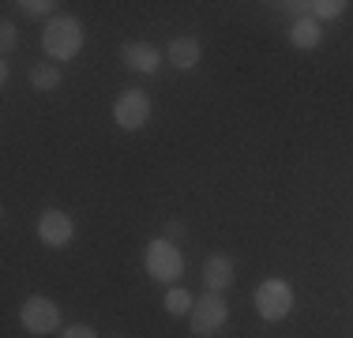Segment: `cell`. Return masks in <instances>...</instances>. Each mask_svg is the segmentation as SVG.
Here are the masks:
<instances>
[{
    "instance_id": "obj_16",
    "label": "cell",
    "mask_w": 353,
    "mask_h": 338,
    "mask_svg": "<svg viewBox=\"0 0 353 338\" xmlns=\"http://www.w3.org/2000/svg\"><path fill=\"white\" fill-rule=\"evenodd\" d=\"M15 41H19V30H15V23H0V46H4V53H12Z\"/></svg>"
},
{
    "instance_id": "obj_5",
    "label": "cell",
    "mask_w": 353,
    "mask_h": 338,
    "mask_svg": "<svg viewBox=\"0 0 353 338\" xmlns=\"http://www.w3.org/2000/svg\"><path fill=\"white\" fill-rule=\"evenodd\" d=\"M225 319H230L225 293H203V297L196 301V308H192V316H188V327H192V335L211 338L225 327Z\"/></svg>"
},
{
    "instance_id": "obj_7",
    "label": "cell",
    "mask_w": 353,
    "mask_h": 338,
    "mask_svg": "<svg viewBox=\"0 0 353 338\" xmlns=\"http://www.w3.org/2000/svg\"><path fill=\"white\" fill-rule=\"evenodd\" d=\"M72 237H75V222L64 215V210H57V207L41 210V218H38V241L41 244L64 248V244H72Z\"/></svg>"
},
{
    "instance_id": "obj_15",
    "label": "cell",
    "mask_w": 353,
    "mask_h": 338,
    "mask_svg": "<svg viewBox=\"0 0 353 338\" xmlns=\"http://www.w3.org/2000/svg\"><path fill=\"white\" fill-rule=\"evenodd\" d=\"M23 15H30V19H41V15H49V19H53V0H23Z\"/></svg>"
},
{
    "instance_id": "obj_1",
    "label": "cell",
    "mask_w": 353,
    "mask_h": 338,
    "mask_svg": "<svg viewBox=\"0 0 353 338\" xmlns=\"http://www.w3.org/2000/svg\"><path fill=\"white\" fill-rule=\"evenodd\" d=\"M41 49L53 57L57 64L61 61H75L83 53V23L75 15H53L41 30Z\"/></svg>"
},
{
    "instance_id": "obj_14",
    "label": "cell",
    "mask_w": 353,
    "mask_h": 338,
    "mask_svg": "<svg viewBox=\"0 0 353 338\" xmlns=\"http://www.w3.org/2000/svg\"><path fill=\"white\" fill-rule=\"evenodd\" d=\"M30 87H34V90H57V87H61V68L34 64V68H30Z\"/></svg>"
},
{
    "instance_id": "obj_8",
    "label": "cell",
    "mask_w": 353,
    "mask_h": 338,
    "mask_svg": "<svg viewBox=\"0 0 353 338\" xmlns=\"http://www.w3.org/2000/svg\"><path fill=\"white\" fill-rule=\"evenodd\" d=\"M121 61H124V68H132V72L154 75L158 68H162V53H158V46H150V41H124Z\"/></svg>"
},
{
    "instance_id": "obj_17",
    "label": "cell",
    "mask_w": 353,
    "mask_h": 338,
    "mask_svg": "<svg viewBox=\"0 0 353 338\" xmlns=\"http://www.w3.org/2000/svg\"><path fill=\"white\" fill-rule=\"evenodd\" d=\"M61 338H98L94 327H87V324H72V327H64Z\"/></svg>"
},
{
    "instance_id": "obj_3",
    "label": "cell",
    "mask_w": 353,
    "mask_h": 338,
    "mask_svg": "<svg viewBox=\"0 0 353 338\" xmlns=\"http://www.w3.org/2000/svg\"><path fill=\"white\" fill-rule=\"evenodd\" d=\"M256 312L259 319H267V324H282L285 316L293 312V286L282 282V278H267V282L256 286Z\"/></svg>"
},
{
    "instance_id": "obj_10",
    "label": "cell",
    "mask_w": 353,
    "mask_h": 338,
    "mask_svg": "<svg viewBox=\"0 0 353 338\" xmlns=\"http://www.w3.org/2000/svg\"><path fill=\"white\" fill-rule=\"evenodd\" d=\"M199 61H203V46H199L192 34H181V38L170 41V64L176 72H192Z\"/></svg>"
},
{
    "instance_id": "obj_18",
    "label": "cell",
    "mask_w": 353,
    "mask_h": 338,
    "mask_svg": "<svg viewBox=\"0 0 353 338\" xmlns=\"http://www.w3.org/2000/svg\"><path fill=\"white\" fill-rule=\"evenodd\" d=\"M165 237H170V241L176 244V241L184 237V226H181V222H170V226H165Z\"/></svg>"
},
{
    "instance_id": "obj_12",
    "label": "cell",
    "mask_w": 353,
    "mask_h": 338,
    "mask_svg": "<svg viewBox=\"0 0 353 338\" xmlns=\"http://www.w3.org/2000/svg\"><path fill=\"white\" fill-rule=\"evenodd\" d=\"M293 8H297V12H308L319 23V19H339L350 4L346 0H312V4H293Z\"/></svg>"
},
{
    "instance_id": "obj_11",
    "label": "cell",
    "mask_w": 353,
    "mask_h": 338,
    "mask_svg": "<svg viewBox=\"0 0 353 338\" xmlns=\"http://www.w3.org/2000/svg\"><path fill=\"white\" fill-rule=\"evenodd\" d=\"M290 41H293V49H316L319 41H323V30H319V23L312 15H301L290 27Z\"/></svg>"
},
{
    "instance_id": "obj_9",
    "label": "cell",
    "mask_w": 353,
    "mask_h": 338,
    "mask_svg": "<svg viewBox=\"0 0 353 338\" xmlns=\"http://www.w3.org/2000/svg\"><path fill=\"white\" fill-rule=\"evenodd\" d=\"M233 282H237V267H233V259L225 256V252L207 256V264H203V286H207V293H225Z\"/></svg>"
},
{
    "instance_id": "obj_13",
    "label": "cell",
    "mask_w": 353,
    "mask_h": 338,
    "mask_svg": "<svg viewBox=\"0 0 353 338\" xmlns=\"http://www.w3.org/2000/svg\"><path fill=\"white\" fill-rule=\"evenodd\" d=\"M192 308H196V297H192L184 286H170V293H165V312H170V316H192Z\"/></svg>"
},
{
    "instance_id": "obj_6",
    "label": "cell",
    "mask_w": 353,
    "mask_h": 338,
    "mask_svg": "<svg viewBox=\"0 0 353 338\" xmlns=\"http://www.w3.org/2000/svg\"><path fill=\"white\" fill-rule=\"evenodd\" d=\"M113 121H117V128H124V132H139L143 124L150 121V95L139 87L121 90V98L113 101Z\"/></svg>"
},
{
    "instance_id": "obj_2",
    "label": "cell",
    "mask_w": 353,
    "mask_h": 338,
    "mask_svg": "<svg viewBox=\"0 0 353 338\" xmlns=\"http://www.w3.org/2000/svg\"><path fill=\"white\" fill-rule=\"evenodd\" d=\"M143 267H147V275L154 278V282L173 286L176 278L184 275V252H181V244H173L170 237H154V241L143 248Z\"/></svg>"
},
{
    "instance_id": "obj_19",
    "label": "cell",
    "mask_w": 353,
    "mask_h": 338,
    "mask_svg": "<svg viewBox=\"0 0 353 338\" xmlns=\"http://www.w3.org/2000/svg\"><path fill=\"white\" fill-rule=\"evenodd\" d=\"M121 338H128V335H121Z\"/></svg>"
},
{
    "instance_id": "obj_4",
    "label": "cell",
    "mask_w": 353,
    "mask_h": 338,
    "mask_svg": "<svg viewBox=\"0 0 353 338\" xmlns=\"http://www.w3.org/2000/svg\"><path fill=\"white\" fill-rule=\"evenodd\" d=\"M19 324H23V331H30V335L64 331L57 301H53V297H41V293H34V297H27V301L19 304Z\"/></svg>"
}]
</instances>
